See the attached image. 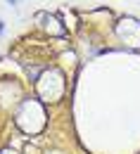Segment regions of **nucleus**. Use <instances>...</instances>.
<instances>
[{
	"label": "nucleus",
	"mask_w": 140,
	"mask_h": 154,
	"mask_svg": "<svg viewBox=\"0 0 140 154\" xmlns=\"http://www.w3.org/2000/svg\"><path fill=\"white\" fill-rule=\"evenodd\" d=\"M0 31H2V21H0Z\"/></svg>",
	"instance_id": "obj_1"
}]
</instances>
